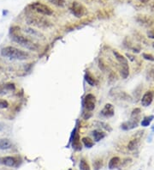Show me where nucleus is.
Returning <instances> with one entry per match:
<instances>
[{
  "instance_id": "1",
  "label": "nucleus",
  "mask_w": 154,
  "mask_h": 170,
  "mask_svg": "<svg viewBox=\"0 0 154 170\" xmlns=\"http://www.w3.org/2000/svg\"><path fill=\"white\" fill-rule=\"evenodd\" d=\"M20 30V28L17 26H13L10 28V34L11 39L13 41H15L17 44L21 45L22 46L25 47L26 49L30 51H37L40 48V46L37 43L34 42L27 37H26L22 34H20L18 31Z\"/></svg>"
},
{
  "instance_id": "2",
  "label": "nucleus",
  "mask_w": 154,
  "mask_h": 170,
  "mask_svg": "<svg viewBox=\"0 0 154 170\" xmlns=\"http://www.w3.org/2000/svg\"><path fill=\"white\" fill-rule=\"evenodd\" d=\"M1 55L4 58L15 60H26L30 58V54L27 52L21 50L12 46H8L2 48Z\"/></svg>"
},
{
  "instance_id": "3",
  "label": "nucleus",
  "mask_w": 154,
  "mask_h": 170,
  "mask_svg": "<svg viewBox=\"0 0 154 170\" xmlns=\"http://www.w3.org/2000/svg\"><path fill=\"white\" fill-rule=\"evenodd\" d=\"M27 24L34 26L39 28H47L51 26V22H49L46 18L38 16H29L26 19Z\"/></svg>"
},
{
  "instance_id": "4",
  "label": "nucleus",
  "mask_w": 154,
  "mask_h": 170,
  "mask_svg": "<svg viewBox=\"0 0 154 170\" xmlns=\"http://www.w3.org/2000/svg\"><path fill=\"white\" fill-rule=\"evenodd\" d=\"M113 53H114V56H115L116 60L118 61V63L121 65V70H120L121 76L123 79L127 78L128 77V75H129V67H128V60L117 51H114Z\"/></svg>"
},
{
  "instance_id": "5",
  "label": "nucleus",
  "mask_w": 154,
  "mask_h": 170,
  "mask_svg": "<svg viewBox=\"0 0 154 170\" xmlns=\"http://www.w3.org/2000/svg\"><path fill=\"white\" fill-rule=\"evenodd\" d=\"M28 7L30 8V9L34 10L38 14H40V15H43V16L49 17V16H51L53 14L52 9L48 5L44 4L41 2H34Z\"/></svg>"
},
{
  "instance_id": "6",
  "label": "nucleus",
  "mask_w": 154,
  "mask_h": 170,
  "mask_svg": "<svg viewBox=\"0 0 154 170\" xmlns=\"http://www.w3.org/2000/svg\"><path fill=\"white\" fill-rule=\"evenodd\" d=\"M69 10L77 18H81L86 14L85 6L77 1L72 2V4L69 6Z\"/></svg>"
},
{
  "instance_id": "7",
  "label": "nucleus",
  "mask_w": 154,
  "mask_h": 170,
  "mask_svg": "<svg viewBox=\"0 0 154 170\" xmlns=\"http://www.w3.org/2000/svg\"><path fill=\"white\" fill-rule=\"evenodd\" d=\"M83 105H84L86 110L88 112L94 110L95 105H96V97L93 94H87L84 98Z\"/></svg>"
},
{
  "instance_id": "8",
  "label": "nucleus",
  "mask_w": 154,
  "mask_h": 170,
  "mask_svg": "<svg viewBox=\"0 0 154 170\" xmlns=\"http://www.w3.org/2000/svg\"><path fill=\"white\" fill-rule=\"evenodd\" d=\"M19 158L15 156H3L0 157V164L7 167H17L19 165Z\"/></svg>"
},
{
  "instance_id": "9",
  "label": "nucleus",
  "mask_w": 154,
  "mask_h": 170,
  "mask_svg": "<svg viewBox=\"0 0 154 170\" xmlns=\"http://www.w3.org/2000/svg\"><path fill=\"white\" fill-rule=\"evenodd\" d=\"M139 125V117L137 118H131L128 121H126L122 124L121 127L124 131H130L136 128Z\"/></svg>"
},
{
  "instance_id": "10",
  "label": "nucleus",
  "mask_w": 154,
  "mask_h": 170,
  "mask_svg": "<svg viewBox=\"0 0 154 170\" xmlns=\"http://www.w3.org/2000/svg\"><path fill=\"white\" fill-rule=\"evenodd\" d=\"M114 113H115V109H114L113 105L111 103L105 104L104 108L100 112V114L104 118H111L114 115Z\"/></svg>"
},
{
  "instance_id": "11",
  "label": "nucleus",
  "mask_w": 154,
  "mask_h": 170,
  "mask_svg": "<svg viewBox=\"0 0 154 170\" xmlns=\"http://www.w3.org/2000/svg\"><path fill=\"white\" fill-rule=\"evenodd\" d=\"M153 97L154 94L153 91H151V90L146 91L144 94V95L142 96V98H141V104H142V106L146 108L149 105H151L153 101Z\"/></svg>"
},
{
  "instance_id": "12",
  "label": "nucleus",
  "mask_w": 154,
  "mask_h": 170,
  "mask_svg": "<svg viewBox=\"0 0 154 170\" xmlns=\"http://www.w3.org/2000/svg\"><path fill=\"white\" fill-rule=\"evenodd\" d=\"M72 146H73V149L75 150H81V140H80V137H79L78 132L74 133V137L72 138Z\"/></svg>"
},
{
  "instance_id": "13",
  "label": "nucleus",
  "mask_w": 154,
  "mask_h": 170,
  "mask_svg": "<svg viewBox=\"0 0 154 170\" xmlns=\"http://www.w3.org/2000/svg\"><path fill=\"white\" fill-rule=\"evenodd\" d=\"M12 147V143L8 138H0V150H5Z\"/></svg>"
},
{
  "instance_id": "14",
  "label": "nucleus",
  "mask_w": 154,
  "mask_h": 170,
  "mask_svg": "<svg viewBox=\"0 0 154 170\" xmlns=\"http://www.w3.org/2000/svg\"><path fill=\"white\" fill-rule=\"evenodd\" d=\"M140 145V138L139 137H135L133 139H131L129 141L128 145V149L129 150H135V149L138 148V146Z\"/></svg>"
},
{
  "instance_id": "15",
  "label": "nucleus",
  "mask_w": 154,
  "mask_h": 170,
  "mask_svg": "<svg viewBox=\"0 0 154 170\" xmlns=\"http://www.w3.org/2000/svg\"><path fill=\"white\" fill-rule=\"evenodd\" d=\"M93 136H94V140L96 142H99L100 140H102L103 138L105 137V133L102 131H99V130H95L93 131Z\"/></svg>"
},
{
  "instance_id": "16",
  "label": "nucleus",
  "mask_w": 154,
  "mask_h": 170,
  "mask_svg": "<svg viewBox=\"0 0 154 170\" xmlns=\"http://www.w3.org/2000/svg\"><path fill=\"white\" fill-rule=\"evenodd\" d=\"M120 162H121V159L118 156L112 157L110 160V162H109V169H114L117 168L118 165L120 164Z\"/></svg>"
},
{
  "instance_id": "17",
  "label": "nucleus",
  "mask_w": 154,
  "mask_h": 170,
  "mask_svg": "<svg viewBox=\"0 0 154 170\" xmlns=\"http://www.w3.org/2000/svg\"><path fill=\"white\" fill-rule=\"evenodd\" d=\"M85 80L86 82L90 85V86H95L96 85V80L95 78L93 77V75L89 72H86L85 75Z\"/></svg>"
},
{
  "instance_id": "18",
  "label": "nucleus",
  "mask_w": 154,
  "mask_h": 170,
  "mask_svg": "<svg viewBox=\"0 0 154 170\" xmlns=\"http://www.w3.org/2000/svg\"><path fill=\"white\" fill-rule=\"evenodd\" d=\"M81 141H82L83 145H85V147L88 148V149H89V148H92V147L94 145V141H93L91 138L87 137H82Z\"/></svg>"
},
{
  "instance_id": "19",
  "label": "nucleus",
  "mask_w": 154,
  "mask_h": 170,
  "mask_svg": "<svg viewBox=\"0 0 154 170\" xmlns=\"http://www.w3.org/2000/svg\"><path fill=\"white\" fill-rule=\"evenodd\" d=\"M154 119V116L153 115H150V116H146L145 117L144 119H142V121H141V126H144V127H146V126H148L150 124H151V122H152V120Z\"/></svg>"
},
{
  "instance_id": "20",
  "label": "nucleus",
  "mask_w": 154,
  "mask_h": 170,
  "mask_svg": "<svg viewBox=\"0 0 154 170\" xmlns=\"http://www.w3.org/2000/svg\"><path fill=\"white\" fill-rule=\"evenodd\" d=\"M80 169L81 170H91V168L88 164V162H86V160L82 158L80 162Z\"/></svg>"
},
{
  "instance_id": "21",
  "label": "nucleus",
  "mask_w": 154,
  "mask_h": 170,
  "mask_svg": "<svg viewBox=\"0 0 154 170\" xmlns=\"http://www.w3.org/2000/svg\"><path fill=\"white\" fill-rule=\"evenodd\" d=\"M48 1L58 7H63L65 4V0H48Z\"/></svg>"
},
{
  "instance_id": "22",
  "label": "nucleus",
  "mask_w": 154,
  "mask_h": 170,
  "mask_svg": "<svg viewBox=\"0 0 154 170\" xmlns=\"http://www.w3.org/2000/svg\"><path fill=\"white\" fill-rule=\"evenodd\" d=\"M9 104L6 100H4V99H0V109H5V108H8Z\"/></svg>"
},
{
  "instance_id": "23",
  "label": "nucleus",
  "mask_w": 154,
  "mask_h": 170,
  "mask_svg": "<svg viewBox=\"0 0 154 170\" xmlns=\"http://www.w3.org/2000/svg\"><path fill=\"white\" fill-rule=\"evenodd\" d=\"M25 32L26 33H27V34H31V35H34V36H36V35H41V34L40 33V32H38V31H36V30H34V29H32V28H25Z\"/></svg>"
},
{
  "instance_id": "24",
  "label": "nucleus",
  "mask_w": 154,
  "mask_h": 170,
  "mask_svg": "<svg viewBox=\"0 0 154 170\" xmlns=\"http://www.w3.org/2000/svg\"><path fill=\"white\" fill-rule=\"evenodd\" d=\"M142 56H143V58H144L145 60L152 61V62H154L153 55H152V54H150V53H143Z\"/></svg>"
},
{
  "instance_id": "25",
  "label": "nucleus",
  "mask_w": 154,
  "mask_h": 170,
  "mask_svg": "<svg viewBox=\"0 0 154 170\" xmlns=\"http://www.w3.org/2000/svg\"><path fill=\"white\" fill-rule=\"evenodd\" d=\"M94 168H95V170H99V169H101V167H102V160H96L94 162Z\"/></svg>"
},
{
  "instance_id": "26",
  "label": "nucleus",
  "mask_w": 154,
  "mask_h": 170,
  "mask_svg": "<svg viewBox=\"0 0 154 170\" xmlns=\"http://www.w3.org/2000/svg\"><path fill=\"white\" fill-rule=\"evenodd\" d=\"M140 113V108L134 109V110L132 111V113H131V118H137V117H139Z\"/></svg>"
},
{
  "instance_id": "27",
  "label": "nucleus",
  "mask_w": 154,
  "mask_h": 170,
  "mask_svg": "<svg viewBox=\"0 0 154 170\" xmlns=\"http://www.w3.org/2000/svg\"><path fill=\"white\" fill-rule=\"evenodd\" d=\"M4 89H7V90L12 91V90H15V89H16V86H15L14 84H6L4 85Z\"/></svg>"
},
{
  "instance_id": "28",
  "label": "nucleus",
  "mask_w": 154,
  "mask_h": 170,
  "mask_svg": "<svg viewBox=\"0 0 154 170\" xmlns=\"http://www.w3.org/2000/svg\"><path fill=\"white\" fill-rule=\"evenodd\" d=\"M99 124L100 127L105 129L106 131H111V128L110 127V126H109V125H107V124H105V123H104V122H99Z\"/></svg>"
},
{
  "instance_id": "29",
  "label": "nucleus",
  "mask_w": 154,
  "mask_h": 170,
  "mask_svg": "<svg viewBox=\"0 0 154 170\" xmlns=\"http://www.w3.org/2000/svg\"><path fill=\"white\" fill-rule=\"evenodd\" d=\"M147 35H148V37H149V38L154 39V32H153V31L148 32V33H147Z\"/></svg>"
},
{
  "instance_id": "30",
  "label": "nucleus",
  "mask_w": 154,
  "mask_h": 170,
  "mask_svg": "<svg viewBox=\"0 0 154 170\" xmlns=\"http://www.w3.org/2000/svg\"><path fill=\"white\" fill-rule=\"evenodd\" d=\"M126 56H127V57H129V59H130V60H131V61H134V60H135V59H133L134 57H133V56H131V55H130V54H128V53H127V54H126Z\"/></svg>"
},
{
  "instance_id": "31",
  "label": "nucleus",
  "mask_w": 154,
  "mask_h": 170,
  "mask_svg": "<svg viewBox=\"0 0 154 170\" xmlns=\"http://www.w3.org/2000/svg\"><path fill=\"white\" fill-rule=\"evenodd\" d=\"M4 128V124L0 123V131H2V130H3Z\"/></svg>"
},
{
  "instance_id": "32",
  "label": "nucleus",
  "mask_w": 154,
  "mask_h": 170,
  "mask_svg": "<svg viewBox=\"0 0 154 170\" xmlns=\"http://www.w3.org/2000/svg\"><path fill=\"white\" fill-rule=\"evenodd\" d=\"M8 14V11L7 10H3V16H6Z\"/></svg>"
},
{
  "instance_id": "33",
  "label": "nucleus",
  "mask_w": 154,
  "mask_h": 170,
  "mask_svg": "<svg viewBox=\"0 0 154 170\" xmlns=\"http://www.w3.org/2000/svg\"><path fill=\"white\" fill-rule=\"evenodd\" d=\"M153 48H154V43H153Z\"/></svg>"
},
{
  "instance_id": "34",
  "label": "nucleus",
  "mask_w": 154,
  "mask_h": 170,
  "mask_svg": "<svg viewBox=\"0 0 154 170\" xmlns=\"http://www.w3.org/2000/svg\"><path fill=\"white\" fill-rule=\"evenodd\" d=\"M153 131H154V126H153Z\"/></svg>"
},
{
  "instance_id": "35",
  "label": "nucleus",
  "mask_w": 154,
  "mask_h": 170,
  "mask_svg": "<svg viewBox=\"0 0 154 170\" xmlns=\"http://www.w3.org/2000/svg\"><path fill=\"white\" fill-rule=\"evenodd\" d=\"M68 170H72V169H68Z\"/></svg>"
}]
</instances>
